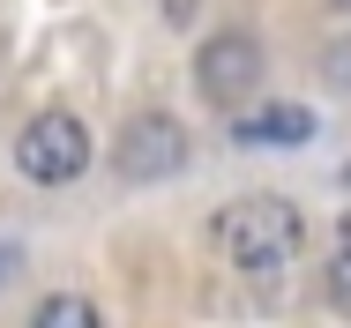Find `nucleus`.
Here are the masks:
<instances>
[{
    "label": "nucleus",
    "mask_w": 351,
    "mask_h": 328,
    "mask_svg": "<svg viewBox=\"0 0 351 328\" xmlns=\"http://www.w3.org/2000/svg\"><path fill=\"white\" fill-rule=\"evenodd\" d=\"M306 247V224L284 194H247V201H224L217 216V254L239 268L247 283H277L284 268L299 262Z\"/></svg>",
    "instance_id": "1"
},
{
    "label": "nucleus",
    "mask_w": 351,
    "mask_h": 328,
    "mask_svg": "<svg viewBox=\"0 0 351 328\" xmlns=\"http://www.w3.org/2000/svg\"><path fill=\"white\" fill-rule=\"evenodd\" d=\"M15 172L30 187H68L90 172V127L75 112H38L30 127L15 134Z\"/></svg>",
    "instance_id": "2"
},
{
    "label": "nucleus",
    "mask_w": 351,
    "mask_h": 328,
    "mask_svg": "<svg viewBox=\"0 0 351 328\" xmlns=\"http://www.w3.org/2000/svg\"><path fill=\"white\" fill-rule=\"evenodd\" d=\"M112 164L128 172V179H172L180 164H187V127L172 120V112H135L120 142H112Z\"/></svg>",
    "instance_id": "3"
},
{
    "label": "nucleus",
    "mask_w": 351,
    "mask_h": 328,
    "mask_svg": "<svg viewBox=\"0 0 351 328\" xmlns=\"http://www.w3.org/2000/svg\"><path fill=\"white\" fill-rule=\"evenodd\" d=\"M195 82H202V97H217V105L254 97V82H262V45H254L247 30H224V38H210V45L195 53Z\"/></svg>",
    "instance_id": "4"
},
{
    "label": "nucleus",
    "mask_w": 351,
    "mask_h": 328,
    "mask_svg": "<svg viewBox=\"0 0 351 328\" xmlns=\"http://www.w3.org/2000/svg\"><path fill=\"white\" fill-rule=\"evenodd\" d=\"M232 134L247 149H269V142H314V112L306 105H262V112H239Z\"/></svg>",
    "instance_id": "5"
},
{
    "label": "nucleus",
    "mask_w": 351,
    "mask_h": 328,
    "mask_svg": "<svg viewBox=\"0 0 351 328\" xmlns=\"http://www.w3.org/2000/svg\"><path fill=\"white\" fill-rule=\"evenodd\" d=\"M30 328H97V306L82 299V291H53L45 306H38V321Z\"/></svg>",
    "instance_id": "6"
},
{
    "label": "nucleus",
    "mask_w": 351,
    "mask_h": 328,
    "mask_svg": "<svg viewBox=\"0 0 351 328\" xmlns=\"http://www.w3.org/2000/svg\"><path fill=\"white\" fill-rule=\"evenodd\" d=\"M329 299L351 306V216L337 224V247H329Z\"/></svg>",
    "instance_id": "7"
},
{
    "label": "nucleus",
    "mask_w": 351,
    "mask_h": 328,
    "mask_svg": "<svg viewBox=\"0 0 351 328\" xmlns=\"http://www.w3.org/2000/svg\"><path fill=\"white\" fill-rule=\"evenodd\" d=\"M8 276H23V247H15V239H0V283H8Z\"/></svg>",
    "instance_id": "8"
},
{
    "label": "nucleus",
    "mask_w": 351,
    "mask_h": 328,
    "mask_svg": "<svg viewBox=\"0 0 351 328\" xmlns=\"http://www.w3.org/2000/svg\"><path fill=\"white\" fill-rule=\"evenodd\" d=\"M337 8H344V15H351V0H337Z\"/></svg>",
    "instance_id": "9"
}]
</instances>
